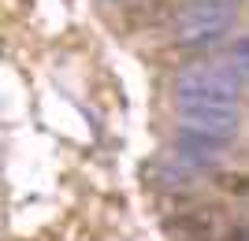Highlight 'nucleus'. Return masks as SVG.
<instances>
[{
    "mask_svg": "<svg viewBox=\"0 0 249 241\" xmlns=\"http://www.w3.org/2000/svg\"><path fill=\"white\" fill-rule=\"evenodd\" d=\"M234 4H238V0H186V4L175 11V19H171L175 41L186 45V48L216 45L219 37L231 30Z\"/></svg>",
    "mask_w": 249,
    "mask_h": 241,
    "instance_id": "nucleus-1",
    "label": "nucleus"
},
{
    "mask_svg": "<svg viewBox=\"0 0 249 241\" xmlns=\"http://www.w3.org/2000/svg\"><path fill=\"white\" fill-rule=\"evenodd\" d=\"M145 178H153V186L160 189H171V193H186V189H194V171L178 167V163H153V167L145 171Z\"/></svg>",
    "mask_w": 249,
    "mask_h": 241,
    "instance_id": "nucleus-5",
    "label": "nucleus"
},
{
    "mask_svg": "<svg viewBox=\"0 0 249 241\" xmlns=\"http://www.w3.org/2000/svg\"><path fill=\"white\" fill-rule=\"evenodd\" d=\"M242 82H246V85H249V74H246V78H242Z\"/></svg>",
    "mask_w": 249,
    "mask_h": 241,
    "instance_id": "nucleus-7",
    "label": "nucleus"
},
{
    "mask_svg": "<svg viewBox=\"0 0 249 241\" xmlns=\"http://www.w3.org/2000/svg\"><path fill=\"white\" fill-rule=\"evenodd\" d=\"M238 78L219 63V67H190L175 78V104L197 108V104H238Z\"/></svg>",
    "mask_w": 249,
    "mask_h": 241,
    "instance_id": "nucleus-2",
    "label": "nucleus"
},
{
    "mask_svg": "<svg viewBox=\"0 0 249 241\" xmlns=\"http://www.w3.org/2000/svg\"><path fill=\"white\" fill-rule=\"evenodd\" d=\"M178 130L212 145H227L242 130L238 104H197V108H178Z\"/></svg>",
    "mask_w": 249,
    "mask_h": 241,
    "instance_id": "nucleus-3",
    "label": "nucleus"
},
{
    "mask_svg": "<svg viewBox=\"0 0 249 241\" xmlns=\"http://www.w3.org/2000/svg\"><path fill=\"white\" fill-rule=\"evenodd\" d=\"M223 67H227L234 78H246L249 74V33H242L238 41H231L227 45V52H223Z\"/></svg>",
    "mask_w": 249,
    "mask_h": 241,
    "instance_id": "nucleus-6",
    "label": "nucleus"
},
{
    "mask_svg": "<svg viewBox=\"0 0 249 241\" xmlns=\"http://www.w3.org/2000/svg\"><path fill=\"white\" fill-rule=\"evenodd\" d=\"M167 160L197 175V171H208V167H216V163H219V145L182 134V137L175 141V148H171V156H167Z\"/></svg>",
    "mask_w": 249,
    "mask_h": 241,
    "instance_id": "nucleus-4",
    "label": "nucleus"
}]
</instances>
